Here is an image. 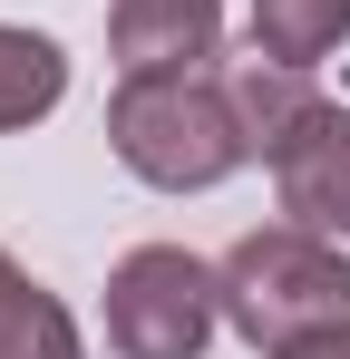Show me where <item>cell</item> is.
Instances as JSON below:
<instances>
[{
	"mask_svg": "<svg viewBox=\"0 0 350 359\" xmlns=\"http://www.w3.org/2000/svg\"><path fill=\"white\" fill-rule=\"evenodd\" d=\"M108 146L117 165L156 194H205L224 184L233 165H253L243 126H233V97L214 68H175V78H117L108 97Z\"/></svg>",
	"mask_w": 350,
	"mask_h": 359,
	"instance_id": "cell-1",
	"label": "cell"
},
{
	"mask_svg": "<svg viewBox=\"0 0 350 359\" xmlns=\"http://www.w3.org/2000/svg\"><path fill=\"white\" fill-rule=\"evenodd\" d=\"M214 282H224V320H233L263 359L350 330V252H331V233H311V224L243 233V243L224 252Z\"/></svg>",
	"mask_w": 350,
	"mask_h": 359,
	"instance_id": "cell-2",
	"label": "cell"
},
{
	"mask_svg": "<svg viewBox=\"0 0 350 359\" xmlns=\"http://www.w3.org/2000/svg\"><path fill=\"white\" fill-rule=\"evenodd\" d=\"M224 320V282L185 243H136L108 272V350L117 359H205Z\"/></svg>",
	"mask_w": 350,
	"mask_h": 359,
	"instance_id": "cell-3",
	"label": "cell"
},
{
	"mask_svg": "<svg viewBox=\"0 0 350 359\" xmlns=\"http://www.w3.org/2000/svg\"><path fill=\"white\" fill-rule=\"evenodd\" d=\"M117 78H175L224 59V0H117L108 10Z\"/></svg>",
	"mask_w": 350,
	"mask_h": 359,
	"instance_id": "cell-4",
	"label": "cell"
},
{
	"mask_svg": "<svg viewBox=\"0 0 350 359\" xmlns=\"http://www.w3.org/2000/svg\"><path fill=\"white\" fill-rule=\"evenodd\" d=\"M214 78H224V97H233V126H243V146L273 165L302 126L321 117L331 97L311 88V68H292V59H263V49H243V59H214Z\"/></svg>",
	"mask_w": 350,
	"mask_h": 359,
	"instance_id": "cell-5",
	"label": "cell"
},
{
	"mask_svg": "<svg viewBox=\"0 0 350 359\" xmlns=\"http://www.w3.org/2000/svg\"><path fill=\"white\" fill-rule=\"evenodd\" d=\"M273 194H283L292 224L350 233V107H321V117L273 156Z\"/></svg>",
	"mask_w": 350,
	"mask_h": 359,
	"instance_id": "cell-6",
	"label": "cell"
},
{
	"mask_svg": "<svg viewBox=\"0 0 350 359\" xmlns=\"http://www.w3.org/2000/svg\"><path fill=\"white\" fill-rule=\"evenodd\" d=\"M0 359H88L78 320H68V301L39 292L10 252H0Z\"/></svg>",
	"mask_w": 350,
	"mask_h": 359,
	"instance_id": "cell-7",
	"label": "cell"
},
{
	"mask_svg": "<svg viewBox=\"0 0 350 359\" xmlns=\"http://www.w3.org/2000/svg\"><path fill=\"white\" fill-rule=\"evenodd\" d=\"M58 97H68V59H58V39L0 20V136H10V126H39Z\"/></svg>",
	"mask_w": 350,
	"mask_h": 359,
	"instance_id": "cell-8",
	"label": "cell"
},
{
	"mask_svg": "<svg viewBox=\"0 0 350 359\" xmlns=\"http://www.w3.org/2000/svg\"><path fill=\"white\" fill-rule=\"evenodd\" d=\"M350 39V0H253V49L292 68H321Z\"/></svg>",
	"mask_w": 350,
	"mask_h": 359,
	"instance_id": "cell-9",
	"label": "cell"
},
{
	"mask_svg": "<svg viewBox=\"0 0 350 359\" xmlns=\"http://www.w3.org/2000/svg\"><path fill=\"white\" fill-rule=\"evenodd\" d=\"M283 359H350V330H331V340H302V350H283Z\"/></svg>",
	"mask_w": 350,
	"mask_h": 359,
	"instance_id": "cell-10",
	"label": "cell"
}]
</instances>
